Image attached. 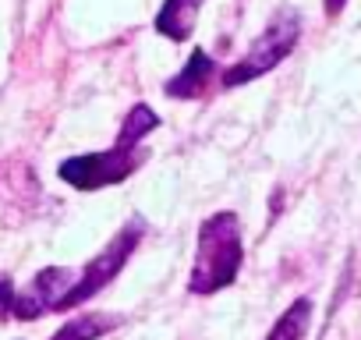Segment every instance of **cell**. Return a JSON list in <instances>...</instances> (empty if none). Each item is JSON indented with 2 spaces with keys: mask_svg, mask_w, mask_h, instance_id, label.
<instances>
[{
  "mask_svg": "<svg viewBox=\"0 0 361 340\" xmlns=\"http://www.w3.org/2000/svg\"><path fill=\"white\" fill-rule=\"evenodd\" d=\"M142 163H145L142 142H131V138L117 135V142L110 149L85 152V156H68L57 166V174H61L64 185H71L78 192H99V188H110V185L128 181Z\"/></svg>",
  "mask_w": 361,
  "mask_h": 340,
  "instance_id": "3",
  "label": "cell"
},
{
  "mask_svg": "<svg viewBox=\"0 0 361 340\" xmlns=\"http://www.w3.org/2000/svg\"><path fill=\"white\" fill-rule=\"evenodd\" d=\"M75 277H78V273L68 269V266H47V269H39V273L25 284V291H18L11 315L22 319V322H32V319H39V315H47V312H57L61 301H64V294L71 291Z\"/></svg>",
  "mask_w": 361,
  "mask_h": 340,
  "instance_id": "5",
  "label": "cell"
},
{
  "mask_svg": "<svg viewBox=\"0 0 361 340\" xmlns=\"http://www.w3.org/2000/svg\"><path fill=\"white\" fill-rule=\"evenodd\" d=\"M15 298H18V287L8 273H0V319H8L15 312Z\"/></svg>",
  "mask_w": 361,
  "mask_h": 340,
  "instance_id": "10",
  "label": "cell"
},
{
  "mask_svg": "<svg viewBox=\"0 0 361 340\" xmlns=\"http://www.w3.org/2000/svg\"><path fill=\"white\" fill-rule=\"evenodd\" d=\"M312 298H294L287 305V312H280V319L273 322V329L266 333V340H305L308 326H312Z\"/></svg>",
  "mask_w": 361,
  "mask_h": 340,
  "instance_id": "9",
  "label": "cell"
},
{
  "mask_svg": "<svg viewBox=\"0 0 361 340\" xmlns=\"http://www.w3.org/2000/svg\"><path fill=\"white\" fill-rule=\"evenodd\" d=\"M142 238H145V224H142V220H128V224L114 234V241H110L106 248H99V255H92V259L85 262V269L75 277V284H71V291L64 294V301H61L57 312H71V308L92 301L110 280H117V273L128 266V259H131V252L142 245Z\"/></svg>",
  "mask_w": 361,
  "mask_h": 340,
  "instance_id": "4",
  "label": "cell"
},
{
  "mask_svg": "<svg viewBox=\"0 0 361 340\" xmlns=\"http://www.w3.org/2000/svg\"><path fill=\"white\" fill-rule=\"evenodd\" d=\"M213 82H220V64L202 47H195V54L185 61V68H180L173 78H166L163 92L170 99H199V96H206V89Z\"/></svg>",
  "mask_w": 361,
  "mask_h": 340,
  "instance_id": "6",
  "label": "cell"
},
{
  "mask_svg": "<svg viewBox=\"0 0 361 340\" xmlns=\"http://www.w3.org/2000/svg\"><path fill=\"white\" fill-rule=\"evenodd\" d=\"M241 266H245V241H241L238 213L224 210V213H213L209 220H202L188 291L192 294H216L238 280Z\"/></svg>",
  "mask_w": 361,
  "mask_h": 340,
  "instance_id": "1",
  "label": "cell"
},
{
  "mask_svg": "<svg viewBox=\"0 0 361 340\" xmlns=\"http://www.w3.org/2000/svg\"><path fill=\"white\" fill-rule=\"evenodd\" d=\"M117 315H110V312H78V315H71L50 340H99L103 333H110V329H117Z\"/></svg>",
  "mask_w": 361,
  "mask_h": 340,
  "instance_id": "8",
  "label": "cell"
},
{
  "mask_svg": "<svg viewBox=\"0 0 361 340\" xmlns=\"http://www.w3.org/2000/svg\"><path fill=\"white\" fill-rule=\"evenodd\" d=\"M322 8H326V18H340V11L347 8V0H322Z\"/></svg>",
  "mask_w": 361,
  "mask_h": 340,
  "instance_id": "11",
  "label": "cell"
},
{
  "mask_svg": "<svg viewBox=\"0 0 361 340\" xmlns=\"http://www.w3.org/2000/svg\"><path fill=\"white\" fill-rule=\"evenodd\" d=\"M202 4H206V0H163V8L156 11L152 29L159 36L173 40V43H185L195 32V22L202 15Z\"/></svg>",
  "mask_w": 361,
  "mask_h": 340,
  "instance_id": "7",
  "label": "cell"
},
{
  "mask_svg": "<svg viewBox=\"0 0 361 340\" xmlns=\"http://www.w3.org/2000/svg\"><path fill=\"white\" fill-rule=\"evenodd\" d=\"M298 40H301V15L290 11V8H283L259 32V40L245 50L241 61H234L231 68H220V85L224 89H238V85H248V82L269 75L273 68H280L294 54Z\"/></svg>",
  "mask_w": 361,
  "mask_h": 340,
  "instance_id": "2",
  "label": "cell"
}]
</instances>
